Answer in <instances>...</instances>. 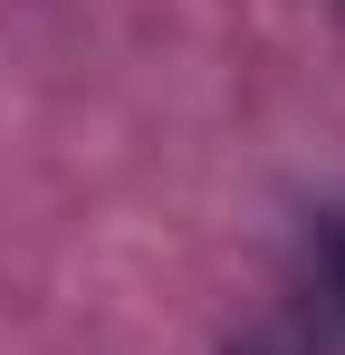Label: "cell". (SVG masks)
Masks as SVG:
<instances>
[{"label": "cell", "mask_w": 345, "mask_h": 355, "mask_svg": "<svg viewBox=\"0 0 345 355\" xmlns=\"http://www.w3.org/2000/svg\"><path fill=\"white\" fill-rule=\"evenodd\" d=\"M317 259H326V288H336V307H345V211L317 231Z\"/></svg>", "instance_id": "6da1fadb"}]
</instances>
